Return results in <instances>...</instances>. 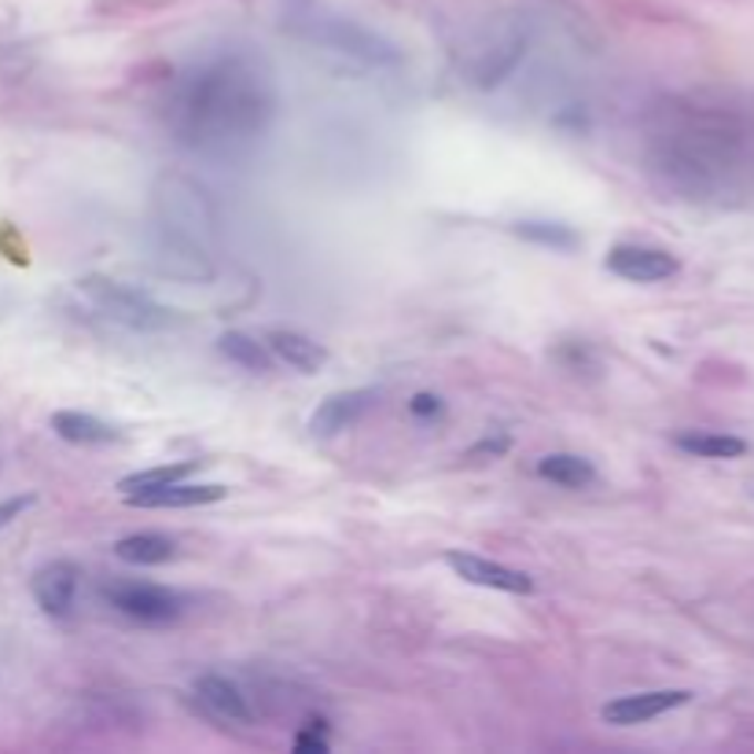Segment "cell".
<instances>
[{
	"mask_svg": "<svg viewBox=\"0 0 754 754\" xmlns=\"http://www.w3.org/2000/svg\"><path fill=\"white\" fill-rule=\"evenodd\" d=\"M277 118V82L255 52L221 49L180 71L166 96V125L199 155L250 152Z\"/></svg>",
	"mask_w": 754,
	"mask_h": 754,
	"instance_id": "6da1fadb",
	"label": "cell"
},
{
	"mask_svg": "<svg viewBox=\"0 0 754 754\" xmlns=\"http://www.w3.org/2000/svg\"><path fill=\"white\" fill-rule=\"evenodd\" d=\"M648 163L689 199L754 192V118L729 104H670L648 133Z\"/></svg>",
	"mask_w": 754,
	"mask_h": 754,
	"instance_id": "7a4b0ae2",
	"label": "cell"
},
{
	"mask_svg": "<svg viewBox=\"0 0 754 754\" xmlns=\"http://www.w3.org/2000/svg\"><path fill=\"white\" fill-rule=\"evenodd\" d=\"M214 207L196 180L185 174H166L155 185V261L166 277L210 280L214 277Z\"/></svg>",
	"mask_w": 754,
	"mask_h": 754,
	"instance_id": "3957f363",
	"label": "cell"
},
{
	"mask_svg": "<svg viewBox=\"0 0 754 754\" xmlns=\"http://www.w3.org/2000/svg\"><path fill=\"white\" fill-rule=\"evenodd\" d=\"M74 291L82 295V302L89 310L125 331H166V328L180 324L177 310H169V306L158 302L155 295L130 288V283H122V280L82 277L74 283Z\"/></svg>",
	"mask_w": 754,
	"mask_h": 754,
	"instance_id": "277c9868",
	"label": "cell"
},
{
	"mask_svg": "<svg viewBox=\"0 0 754 754\" xmlns=\"http://www.w3.org/2000/svg\"><path fill=\"white\" fill-rule=\"evenodd\" d=\"M291 30L302 33L306 41L321 44V49H331L339 55H350V60H358L364 66H386V63L402 60V52H397L386 38H380L375 30L361 27V22H353V19L328 16V11H313L310 4L291 16Z\"/></svg>",
	"mask_w": 754,
	"mask_h": 754,
	"instance_id": "5b68a950",
	"label": "cell"
},
{
	"mask_svg": "<svg viewBox=\"0 0 754 754\" xmlns=\"http://www.w3.org/2000/svg\"><path fill=\"white\" fill-rule=\"evenodd\" d=\"M104 600L125 619L141 622V626H169L188 611V597L169 586H155V581H107Z\"/></svg>",
	"mask_w": 754,
	"mask_h": 754,
	"instance_id": "8992f818",
	"label": "cell"
},
{
	"mask_svg": "<svg viewBox=\"0 0 754 754\" xmlns=\"http://www.w3.org/2000/svg\"><path fill=\"white\" fill-rule=\"evenodd\" d=\"M78 592H82V567L74 559H49L33 570L30 578V597L41 608V614L63 622L71 619L78 608Z\"/></svg>",
	"mask_w": 754,
	"mask_h": 754,
	"instance_id": "52a82bcc",
	"label": "cell"
},
{
	"mask_svg": "<svg viewBox=\"0 0 754 754\" xmlns=\"http://www.w3.org/2000/svg\"><path fill=\"white\" fill-rule=\"evenodd\" d=\"M603 266H608L614 277H622V280H630V283H659V280L678 277L681 261L673 258L670 250H662V247L619 244V247L608 250Z\"/></svg>",
	"mask_w": 754,
	"mask_h": 754,
	"instance_id": "ba28073f",
	"label": "cell"
},
{
	"mask_svg": "<svg viewBox=\"0 0 754 754\" xmlns=\"http://www.w3.org/2000/svg\"><path fill=\"white\" fill-rule=\"evenodd\" d=\"M692 700V692L684 689H655V692H633V695H619V700L603 703L600 717L614 729H633L644 722H655L667 711H678Z\"/></svg>",
	"mask_w": 754,
	"mask_h": 754,
	"instance_id": "9c48e42d",
	"label": "cell"
},
{
	"mask_svg": "<svg viewBox=\"0 0 754 754\" xmlns=\"http://www.w3.org/2000/svg\"><path fill=\"white\" fill-rule=\"evenodd\" d=\"M445 564L456 578L472 581V586H483V589H497V592H512V597H530L534 592V578L523 575L516 567H505V564H494V559L486 556H475V552H445Z\"/></svg>",
	"mask_w": 754,
	"mask_h": 754,
	"instance_id": "30bf717a",
	"label": "cell"
},
{
	"mask_svg": "<svg viewBox=\"0 0 754 754\" xmlns=\"http://www.w3.org/2000/svg\"><path fill=\"white\" fill-rule=\"evenodd\" d=\"M228 497V486L217 483H166V486H152V489H133V494H122V500L130 508H203V505H217V500Z\"/></svg>",
	"mask_w": 754,
	"mask_h": 754,
	"instance_id": "8fae6325",
	"label": "cell"
},
{
	"mask_svg": "<svg viewBox=\"0 0 754 754\" xmlns=\"http://www.w3.org/2000/svg\"><path fill=\"white\" fill-rule=\"evenodd\" d=\"M375 402H380V391H375V386H358V391L328 394L324 402L317 405V413L310 416V431L317 434V438H335L339 431L358 424V420L369 413Z\"/></svg>",
	"mask_w": 754,
	"mask_h": 754,
	"instance_id": "7c38bea8",
	"label": "cell"
},
{
	"mask_svg": "<svg viewBox=\"0 0 754 754\" xmlns=\"http://www.w3.org/2000/svg\"><path fill=\"white\" fill-rule=\"evenodd\" d=\"M192 692H196V700L207 706V711L217 717V722H228V725H250L255 722V706L244 695L236 681L221 678V673H203L192 684Z\"/></svg>",
	"mask_w": 754,
	"mask_h": 754,
	"instance_id": "4fadbf2b",
	"label": "cell"
},
{
	"mask_svg": "<svg viewBox=\"0 0 754 754\" xmlns=\"http://www.w3.org/2000/svg\"><path fill=\"white\" fill-rule=\"evenodd\" d=\"M266 347H269L272 358L283 361L295 372H302V375L321 372L328 364V350L321 347V342L302 335V331H291V328H269Z\"/></svg>",
	"mask_w": 754,
	"mask_h": 754,
	"instance_id": "5bb4252c",
	"label": "cell"
},
{
	"mask_svg": "<svg viewBox=\"0 0 754 754\" xmlns=\"http://www.w3.org/2000/svg\"><path fill=\"white\" fill-rule=\"evenodd\" d=\"M52 434L71 445H111L118 442V431L104 424L93 413H78V409H63V413H52Z\"/></svg>",
	"mask_w": 754,
	"mask_h": 754,
	"instance_id": "9a60e30c",
	"label": "cell"
},
{
	"mask_svg": "<svg viewBox=\"0 0 754 754\" xmlns=\"http://www.w3.org/2000/svg\"><path fill=\"white\" fill-rule=\"evenodd\" d=\"M114 556L133 567H163L177 556V541L169 538V534L144 530V534H130V538L114 541Z\"/></svg>",
	"mask_w": 754,
	"mask_h": 754,
	"instance_id": "2e32d148",
	"label": "cell"
},
{
	"mask_svg": "<svg viewBox=\"0 0 754 754\" xmlns=\"http://www.w3.org/2000/svg\"><path fill=\"white\" fill-rule=\"evenodd\" d=\"M538 475L564 489H589L597 483V467L578 453H548L538 461Z\"/></svg>",
	"mask_w": 754,
	"mask_h": 754,
	"instance_id": "e0dca14e",
	"label": "cell"
},
{
	"mask_svg": "<svg viewBox=\"0 0 754 754\" xmlns=\"http://www.w3.org/2000/svg\"><path fill=\"white\" fill-rule=\"evenodd\" d=\"M217 353L239 364L244 372H272V361H277L269 353L266 339H255L247 335V331H225V335L217 339Z\"/></svg>",
	"mask_w": 754,
	"mask_h": 754,
	"instance_id": "ac0fdd59",
	"label": "cell"
},
{
	"mask_svg": "<svg viewBox=\"0 0 754 754\" xmlns=\"http://www.w3.org/2000/svg\"><path fill=\"white\" fill-rule=\"evenodd\" d=\"M678 450L703 456V461H733V456L747 453V442L736 438V434H722V431H684L678 434Z\"/></svg>",
	"mask_w": 754,
	"mask_h": 754,
	"instance_id": "d6986e66",
	"label": "cell"
},
{
	"mask_svg": "<svg viewBox=\"0 0 754 754\" xmlns=\"http://www.w3.org/2000/svg\"><path fill=\"white\" fill-rule=\"evenodd\" d=\"M512 233L523 236L527 244H538L548 250H575L578 247V233L570 225H559V221H516L512 225Z\"/></svg>",
	"mask_w": 754,
	"mask_h": 754,
	"instance_id": "ffe728a7",
	"label": "cell"
},
{
	"mask_svg": "<svg viewBox=\"0 0 754 754\" xmlns=\"http://www.w3.org/2000/svg\"><path fill=\"white\" fill-rule=\"evenodd\" d=\"M192 472H199V461H180V464L147 467V472H133V475L118 478V494H133V489H152V486L177 483V478H188Z\"/></svg>",
	"mask_w": 754,
	"mask_h": 754,
	"instance_id": "44dd1931",
	"label": "cell"
},
{
	"mask_svg": "<svg viewBox=\"0 0 754 754\" xmlns=\"http://www.w3.org/2000/svg\"><path fill=\"white\" fill-rule=\"evenodd\" d=\"M559 361L567 364L570 372H581V369H597V353H592L586 342H567V347H559L556 353Z\"/></svg>",
	"mask_w": 754,
	"mask_h": 754,
	"instance_id": "7402d4cb",
	"label": "cell"
},
{
	"mask_svg": "<svg viewBox=\"0 0 754 754\" xmlns=\"http://www.w3.org/2000/svg\"><path fill=\"white\" fill-rule=\"evenodd\" d=\"M33 494H16V497H8V500H0V530L4 527H11V523H16L22 512H30L33 508Z\"/></svg>",
	"mask_w": 754,
	"mask_h": 754,
	"instance_id": "603a6c76",
	"label": "cell"
},
{
	"mask_svg": "<svg viewBox=\"0 0 754 754\" xmlns=\"http://www.w3.org/2000/svg\"><path fill=\"white\" fill-rule=\"evenodd\" d=\"M295 751H299V754H328L331 744L321 733H317V725H310V729H302V733L295 736Z\"/></svg>",
	"mask_w": 754,
	"mask_h": 754,
	"instance_id": "cb8c5ba5",
	"label": "cell"
},
{
	"mask_svg": "<svg viewBox=\"0 0 754 754\" xmlns=\"http://www.w3.org/2000/svg\"><path fill=\"white\" fill-rule=\"evenodd\" d=\"M409 413L416 420H434V416H442V402L434 394H416L413 402H409Z\"/></svg>",
	"mask_w": 754,
	"mask_h": 754,
	"instance_id": "d4e9b609",
	"label": "cell"
},
{
	"mask_svg": "<svg viewBox=\"0 0 754 754\" xmlns=\"http://www.w3.org/2000/svg\"><path fill=\"white\" fill-rule=\"evenodd\" d=\"M508 445H512V442H508V434H497V438H483L467 456H500V453L508 450Z\"/></svg>",
	"mask_w": 754,
	"mask_h": 754,
	"instance_id": "484cf974",
	"label": "cell"
}]
</instances>
